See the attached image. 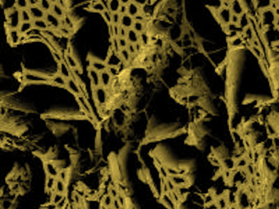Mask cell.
<instances>
[{
    "instance_id": "2",
    "label": "cell",
    "mask_w": 279,
    "mask_h": 209,
    "mask_svg": "<svg viewBox=\"0 0 279 209\" xmlns=\"http://www.w3.org/2000/svg\"><path fill=\"white\" fill-rule=\"evenodd\" d=\"M47 81V78L43 74L35 72L24 71L21 75V82L24 84H42Z\"/></svg>"
},
{
    "instance_id": "10",
    "label": "cell",
    "mask_w": 279,
    "mask_h": 209,
    "mask_svg": "<svg viewBox=\"0 0 279 209\" xmlns=\"http://www.w3.org/2000/svg\"><path fill=\"white\" fill-rule=\"evenodd\" d=\"M16 8L18 9L19 11H23L28 9L29 8L30 6L28 4V1H23V0H18L16 1Z\"/></svg>"
},
{
    "instance_id": "9",
    "label": "cell",
    "mask_w": 279,
    "mask_h": 209,
    "mask_svg": "<svg viewBox=\"0 0 279 209\" xmlns=\"http://www.w3.org/2000/svg\"><path fill=\"white\" fill-rule=\"evenodd\" d=\"M20 18L21 23L23 22H32L33 21L31 16L28 9L20 11Z\"/></svg>"
},
{
    "instance_id": "6",
    "label": "cell",
    "mask_w": 279,
    "mask_h": 209,
    "mask_svg": "<svg viewBox=\"0 0 279 209\" xmlns=\"http://www.w3.org/2000/svg\"><path fill=\"white\" fill-rule=\"evenodd\" d=\"M33 28L40 31H46L49 27L45 20L40 19L33 20L32 21Z\"/></svg>"
},
{
    "instance_id": "4",
    "label": "cell",
    "mask_w": 279,
    "mask_h": 209,
    "mask_svg": "<svg viewBox=\"0 0 279 209\" xmlns=\"http://www.w3.org/2000/svg\"><path fill=\"white\" fill-rule=\"evenodd\" d=\"M28 10L31 14L33 21L36 20L44 19L45 18L46 13L40 8L38 5L35 6H30L28 8Z\"/></svg>"
},
{
    "instance_id": "12",
    "label": "cell",
    "mask_w": 279,
    "mask_h": 209,
    "mask_svg": "<svg viewBox=\"0 0 279 209\" xmlns=\"http://www.w3.org/2000/svg\"><path fill=\"white\" fill-rule=\"evenodd\" d=\"M61 72L64 76H68V71L67 70L66 67L64 64L61 66Z\"/></svg>"
},
{
    "instance_id": "3",
    "label": "cell",
    "mask_w": 279,
    "mask_h": 209,
    "mask_svg": "<svg viewBox=\"0 0 279 209\" xmlns=\"http://www.w3.org/2000/svg\"><path fill=\"white\" fill-rule=\"evenodd\" d=\"M6 34L8 43L12 47H17L22 43L24 36L21 35L18 29L7 30Z\"/></svg>"
},
{
    "instance_id": "8",
    "label": "cell",
    "mask_w": 279,
    "mask_h": 209,
    "mask_svg": "<svg viewBox=\"0 0 279 209\" xmlns=\"http://www.w3.org/2000/svg\"><path fill=\"white\" fill-rule=\"evenodd\" d=\"M52 5L50 1H40L38 6L45 13H49L52 9Z\"/></svg>"
},
{
    "instance_id": "11",
    "label": "cell",
    "mask_w": 279,
    "mask_h": 209,
    "mask_svg": "<svg viewBox=\"0 0 279 209\" xmlns=\"http://www.w3.org/2000/svg\"><path fill=\"white\" fill-rule=\"evenodd\" d=\"M53 82L58 85H64V83L63 78L59 76H57L54 78L53 80Z\"/></svg>"
},
{
    "instance_id": "14",
    "label": "cell",
    "mask_w": 279,
    "mask_h": 209,
    "mask_svg": "<svg viewBox=\"0 0 279 209\" xmlns=\"http://www.w3.org/2000/svg\"><path fill=\"white\" fill-rule=\"evenodd\" d=\"M123 22H124L125 25H126V23H128V24L129 25V23H130V22H131V20L128 17H124V18L123 19Z\"/></svg>"
},
{
    "instance_id": "1",
    "label": "cell",
    "mask_w": 279,
    "mask_h": 209,
    "mask_svg": "<svg viewBox=\"0 0 279 209\" xmlns=\"http://www.w3.org/2000/svg\"><path fill=\"white\" fill-rule=\"evenodd\" d=\"M5 13L4 25L7 30L18 29L21 20L20 18V11L14 7Z\"/></svg>"
},
{
    "instance_id": "5",
    "label": "cell",
    "mask_w": 279,
    "mask_h": 209,
    "mask_svg": "<svg viewBox=\"0 0 279 209\" xmlns=\"http://www.w3.org/2000/svg\"><path fill=\"white\" fill-rule=\"evenodd\" d=\"M33 29V23L32 22H23L21 23L18 28L21 35L23 36H26Z\"/></svg>"
},
{
    "instance_id": "13",
    "label": "cell",
    "mask_w": 279,
    "mask_h": 209,
    "mask_svg": "<svg viewBox=\"0 0 279 209\" xmlns=\"http://www.w3.org/2000/svg\"><path fill=\"white\" fill-rule=\"evenodd\" d=\"M95 68L98 69H103L104 68V65H102L100 63H96L95 64Z\"/></svg>"
},
{
    "instance_id": "7",
    "label": "cell",
    "mask_w": 279,
    "mask_h": 209,
    "mask_svg": "<svg viewBox=\"0 0 279 209\" xmlns=\"http://www.w3.org/2000/svg\"><path fill=\"white\" fill-rule=\"evenodd\" d=\"M44 19L47 21L49 26H52L53 27H57L59 24L57 18L52 13H46Z\"/></svg>"
}]
</instances>
